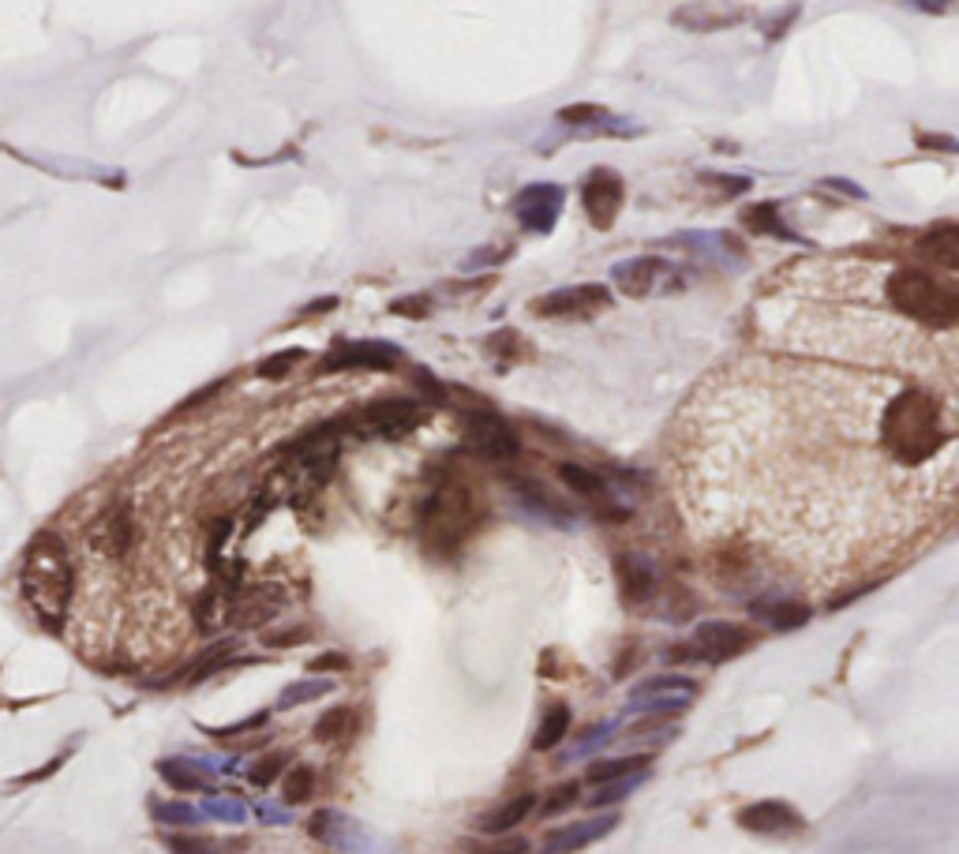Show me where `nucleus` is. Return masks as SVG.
Wrapping results in <instances>:
<instances>
[{
    "label": "nucleus",
    "instance_id": "1",
    "mask_svg": "<svg viewBox=\"0 0 959 854\" xmlns=\"http://www.w3.org/2000/svg\"><path fill=\"white\" fill-rule=\"evenodd\" d=\"M881 446L900 465H926L948 446V420L941 401L926 390L907 386L889 397L881 413Z\"/></svg>",
    "mask_w": 959,
    "mask_h": 854
},
{
    "label": "nucleus",
    "instance_id": "2",
    "mask_svg": "<svg viewBox=\"0 0 959 854\" xmlns=\"http://www.w3.org/2000/svg\"><path fill=\"white\" fill-rule=\"evenodd\" d=\"M19 589L30 611L38 615L49 630L65 622L71 592H76V570H71L68 548L57 532H38L23 554V570H19Z\"/></svg>",
    "mask_w": 959,
    "mask_h": 854
},
{
    "label": "nucleus",
    "instance_id": "3",
    "mask_svg": "<svg viewBox=\"0 0 959 854\" xmlns=\"http://www.w3.org/2000/svg\"><path fill=\"white\" fill-rule=\"evenodd\" d=\"M884 296H889L896 312L930 326V331L959 326V282H952V277L914 271V266H896L884 277Z\"/></svg>",
    "mask_w": 959,
    "mask_h": 854
},
{
    "label": "nucleus",
    "instance_id": "4",
    "mask_svg": "<svg viewBox=\"0 0 959 854\" xmlns=\"http://www.w3.org/2000/svg\"><path fill=\"white\" fill-rule=\"evenodd\" d=\"M420 424H424V409H420L412 397H383V401H371V405L356 409L353 416H345L342 431L345 435H356V439L398 442V439L412 435Z\"/></svg>",
    "mask_w": 959,
    "mask_h": 854
},
{
    "label": "nucleus",
    "instance_id": "5",
    "mask_svg": "<svg viewBox=\"0 0 959 854\" xmlns=\"http://www.w3.org/2000/svg\"><path fill=\"white\" fill-rule=\"evenodd\" d=\"M307 832H312L315 843L337 851V854H386L390 843L371 832L364 821L349 817L342 809H315L312 821H307Z\"/></svg>",
    "mask_w": 959,
    "mask_h": 854
},
{
    "label": "nucleus",
    "instance_id": "6",
    "mask_svg": "<svg viewBox=\"0 0 959 854\" xmlns=\"http://www.w3.org/2000/svg\"><path fill=\"white\" fill-rule=\"evenodd\" d=\"M697 697V686L689 683L683 675H656L642 683L630 694V701L623 708V719H637V716H672V713H683V708L694 705Z\"/></svg>",
    "mask_w": 959,
    "mask_h": 854
},
{
    "label": "nucleus",
    "instance_id": "7",
    "mask_svg": "<svg viewBox=\"0 0 959 854\" xmlns=\"http://www.w3.org/2000/svg\"><path fill=\"white\" fill-rule=\"evenodd\" d=\"M461 431H466L469 446L488 461H510L521 454L513 428L499 413H488V409H472V413L461 416Z\"/></svg>",
    "mask_w": 959,
    "mask_h": 854
},
{
    "label": "nucleus",
    "instance_id": "8",
    "mask_svg": "<svg viewBox=\"0 0 959 854\" xmlns=\"http://www.w3.org/2000/svg\"><path fill=\"white\" fill-rule=\"evenodd\" d=\"M285 607V592L277 585H252V589H241L225 603V622L236 626V630H260L274 619L277 611Z\"/></svg>",
    "mask_w": 959,
    "mask_h": 854
},
{
    "label": "nucleus",
    "instance_id": "9",
    "mask_svg": "<svg viewBox=\"0 0 959 854\" xmlns=\"http://www.w3.org/2000/svg\"><path fill=\"white\" fill-rule=\"evenodd\" d=\"M611 304L604 285H570V289H559V293H548L536 301V315L544 318H585V315H596Z\"/></svg>",
    "mask_w": 959,
    "mask_h": 854
},
{
    "label": "nucleus",
    "instance_id": "10",
    "mask_svg": "<svg viewBox=\"0 0 959 854\" xmlns=\"http://www.w3.org/2000/svg\"><path fill=\"white\" fill-rule=\"evenodd\" d=\"M401 364V349L390 342H342L323 360V372H345V367H368V372H390Z\"/></svg>",
    "mask_w": 959,
    "mask_h": 854
},
{
    "label": "nucleus",
    "instance_id": "11",
    "mask_svg": "<svg viewBox=\"0 0 959 854\" xmlns=\"http://www.w3.org/2000/svg\"><path fill=\"white\" fill-rule=\"evenodd\" d=\"M218 772H233V760H206V757H162L158 776L173 791L188 795V791H211V779Z\"/></svg>",
    "mask_w": 959,
    "mask_h": 854
},
{
    "label": "nucleus",
    "instance_id": "12",
    "mask_svg": "<svg viewBox=\"0 0 959 854\" xmlns=\"http://www.w3.org/2000/svg\"><path fill=\"white\" fill-rule=\"evenodd\" d=\"M581 203L596 229H607V225L615 222L618 207H623V180H618V173L593 169L589 180L581 184Z\"/></svg>",
    "mask_w": 959,
    "mask_h": 854
},
{
    "label": "nucleus",
    "instance_id": "13",
    "mask_svg": "<svg viewBox=\"0 0 959 854\" xmlns=\"http://www.w3.org/2000/svg\"><path fill=\"white\" fill-rule=\"evenodd\" d=\"M738 825L746 832H757V836H791V832L802 828V813L780 798H765V802H750V806L738 813Z\"/></svg>",
    "mask_w": 959,
    "mask_h": 854
},
{
    "label": "nucleus",
    "instance_id": "14",
    "mask_svg": "<svg viewBox=\"0 0 959 854\" xmlns=\"http://www.w3.org/2000/svg\"><path fill=\"white\" fill-rule=\"evenodd\" d=\"M466 513H469V495H466V491L442 488V491H436V495L428 499V507H424V529H428L436 540H450V543H453V540L461 537Z\"/></svg>",
    "mask_w": 959,
    "mask_h": 854
},
{
    "label": "nucleus",
    "instance_id": "15",
    "mask_svg": "<svg viewBox=\"0 0 959 854\" xmlns=\"http://www.w3.org/2000/svg\"><path fill=\"white\" fill-rule=\"evenodd\" d=\"M618 825L615 813H600V817H585L577 821V825H562L559 832H551L548 840H544L540 854H574L581 847H593V843H600L604 836H611Z\"/></svg>",
    "mask_w": 959,
    "mask_h": 854
},
{
    "label": "nucleus",
    "instance_id": "16",
    "mask_svg": "<svg viewBox=\"0 0 959 854\" xmlns=\"http://www.w3.org/2000/svg\"><path fill=\"white\" fill-rule=\"evenodd\" d=\"M559 210H562V188H555V184H529V188L518 195V218L525 229H532V233L555 229Z\"/></svg>",
    "mask_w": 959,
    "mask_h": 854
},
{
    "label": "nucleus",
    "instance_id": "17",
    "mask_svg": "<svg viewBox=\"0 0 959 854\" xmlns=\"http://www.w3.org/2000/svg\"><path fill=\"white\" fill-rule=\"evenodd\" d=\"M131 540H136V524H131L128 507H109L95 524H90V548L98 554H106V559L128 554Z\"/></svg>",
    "mask_w": 959,
    "mask_h": 854
},
{
    "label": "nucleus",
    "instance_id": "18",
    "mask_svg": "<svg viewBox=\"0 0 959 854\" xmlns=\"http://www.w3.org/2000/svg\"><path fill=\"white\" fill-rule=\"evenodd\" d=\"M746 19V12L735 4H713V0H694V4H683L672 12V23L683 30H694V35H713V30H727Z\"/></svg>",
    "mask_w": 959,
    "mask_h": 854
},
{
    "label": "nucleus",
    "instance_id": "19",
    "mask_svg": "<svg viewBox=\"0 0 959 854\" xmlns=\"http://www.w3.org/2000/svg\"><path fill=\"white\" fill-rule=\"evenodd\" d=\"M750 645V634L735 622H701L697 626V656H705L708 664L731 660L735 652Z\"/></svg>",
    "mask_w": 959,
    "mask_h": 854
},
{
    "label": "nucleus",
    "instance_id": "20",
    "mask_svg": "<svg viewBox=\"0 0 959 854\" xmlns=\"http://www.w3.org/2000/svg\"><path fill=\"white\" fill-rule=\"evenodd\" d=\"M559 477H562L566 488L574 491V495H581L585 502H593V507L600 510V513H607V518H611V513H618V510H615V495H611V488H607L604 477H596L593 469H585V465H574V461H566V465H559Z\"/></svg>",
    "mask_w": 959,
    "mask_h": 854
},
{
    "label": "nucleus",
    "instance_id": "21",
    "mask_svg": "<svg viewBox=\"0 0 959 854\" xmlns=\"http://www.w3.org/2000/svg\"><path fill=\"white\" fill-rule=\"evenodd\" d=\"M615 573H618V585H623V596L626 600H648L656 589V566L637 551H623L615 559Z\"/></svg>",
    "mask_w": 959,
    "mask_h": 854
},
{
    "label": "nucleus",
    "instance_id": "22",
    "mask_svg": "<svg viewBox=\"0 0 959 854\" xmlns=\"http://www.w3.org/2000/svg\"><path fill=\"white\" fill-rule=\"evenodd\" d=\"M659 274H664V263L659 259H626L611 266V282L618 285V293H626V296H648L656 289Z\"/></svg>",
    "mask_w": 959,
    "mask_h": 854
},
{
    "label": "nucleus",
    "instance_id": "23",
    "mask_svg": "<svg viewBox=\"0 0 959 854\" xmlns=\"http://www.w3.org/2000/svg\"><path fill=\"white\" fill-rule=\"evenodd\" d=\"M532 809H536V795H532V791H521V795H510L502 806H495L491 813H483V817L477 821V828L483 832V836H502V832L518 828Z\"/></svg>",
    "mask_w": 959,
    "mask_h": 854
},
{
    "label": "nucleus",
    "instance_id": "24",
    "mask_svg": "<svg viewBox=\"0 0 959 854\" xmlns=\"http://www.w3.org/2000/svg\"><path fill=\"white\" fill-rule=\"evenodd\" d=\"M919 255L941 271H959V225H937L919 241Z\"/></svg>",
    "mask_w": 959,
    "mask_h": 854
},
{
    "label": "nucleus",
    "instance_id": "25",
    "mask_svg": "<svg viewBox=\"0 0 959 854\" xmlns=\"http://www.w3.org/2000/svg\"><path fill=\"white\" fill-rule=\"evenodd\" d=\"M356 708H349V705H334V708H326L323 716L315 719V738L319 743H326V746H334V743H345V738H353L356 735Z\"/></svg>",
    "mask_w": 959,
    "mask_h": 854
},
{
    "label": "nucleus",
    "instance_id": "26",
    "mask_svg": "<svg viewBox=\"0 0 959 854\" xmlns=\"http://www.w3.org/2000/svg\"><path fill=\"white\" fill-rule=\"evenodd\" d=\"M330 689H334V683L323 675H312V678H296V683H288L282 694H277V713H288V708H301L307 701H315V697H326Z\"/></svg>",
    "mask_w": 959,
    "mask_h": 854
},
{
    "label": "nucleus",
    "instance_id": "27",
    "mask_svg": "<svg viewBox=\"0 0 959 854\" xmlns=\"http://www.w3.org/2000/svg\"><path fill=\"white\" fill-rule=\"evenodd\" d=\"M570 708L566 705H551L548 716L540 719V727H536V738H532V749L536 754H548V749H555L562 743L566 735H570Z\"/></svg>",
    "mask_w": 959,
    "mask_h": 854
},
{
    "label": "nucleus",
    "instance_id": "28",
    "mask_svg": "<svg viewBox=\"0 0 959 854\" xmlns=\"http://www.w3.org/2000/svg\"><path fill=\"white\" fill-rule=\"evenodd\" d=\"M754 615L761 622H769L772 630H795V626H806L810 611L791 600H765V603H754Z\"/></svg>",
    "mask_w": 959,
    "mask_h": 854
},
{
    "label": "nucleus",
    "instance_id": "29",
    "mask_svg": "<svg viewBox=\"0 0 959 854\" xmlns=\"http://www.w3.org/2000/svg\"><path fill=\"white\" fill-rule=\"evenodd\" d=\"M150 813H154V821L165 825V828H195L203 821V809H195L192 802H180V798L150 802Z\"/></svg>",
    "mask_w": 959,
    "mask_h": 854
},
{
    "label": "nucleus",
    "instance_id": "30",
    "mask_svg": "<svg viewBox=\"0 0 959 854\" xmlns=\"http://www.w3.org/2000/svg\"><path fill=\"white\" fill-rule=\"evenodd\" d=\"M315 795V768L312 765H293L282 776V798L285 806H301Z\"/></svg>",
    "mask_w": 959,
    "mask_h": 854
},
{
    "label": "nucleus",
    "instance_id": "31",
    "mask_svg": "<svg viewBox=\"0 0 959 854\" xmlns=\"http://www.w3.org/2000/svg\"><path fill=\"white\" fill-rule=\"evenodd\" d=\"M642 784H645V772H630V776L607 779V784H600V791H596V795H589V806H596V809L615 806V802L630 798Z\"/></svg>",
    "mask_w": 959,
    "mask_h": 854
},
{
    "label": "nucleus",
    "instance_id": "32",
    "mask_svg": "<svg viewBox=\"0 0 959 854\" xmlns=\"http://www.w3.org/2000/svg\"><path fill=\"white\" fill-rule=\"evenodd\" d=\"M247 813L252 809L236 795H211L203 802V817H214V821H222V825H244Z\"/></svg>",
    "mask_w": 959,
    "mask_h": 854
},
{
    "label": "nucleus",
    "instance_id": "33",
    "mask_svg": "<svg viewBox=\"0 0 959 854\" xmlns=\"http://www.w3.org/2000/svg\"><path fill=\"white\" fill-rule=\"evenodd\" d=\"M562 125H574V128H611V112H607L604 106H566L559 112Z\"/></svg>",
    "mask_w": 959,
    "mask_h": 854
},
{
    "label": "nucleus",
    "instance_id": "34",
    "mask_svg": "<svg viewBox=\"0 0 959 854\" xmlns=\"http://www.w3.org/2000/svg\"><path fill=\"white\" fill-rule=\"evenodd\" d=\"M648 765L645 757H615V760H600V765L589 768V784H607V779H618V776H630V772H642Z\"/></svg>",
    "mask_w": 959,
    "mask_h": 854
},
{
    "label": "nucleus",
    "instance_id": "35",
    "mask_svg": "<svg viewBox=\"0 0 959 854\" xmlns=\"http://www.w3.org/2000/svg\"><path fill=\"white\" fill-rule=\"evenodd\" d=\"M285 754H266V757H260V760H252V765H247V779H252L255 787H271L274 779H282L285 776Z\"/></svg>",
    "mask_w": 959,
    "mask_h": 854
},
{
    "label": "nucleus",
    "instance_id": "36",
    "mask_svg": "<svg viewBox=\"0 0 959 854\" xmlns=\"http://www.w3.org/2000/svg\"><path fill=\"white\" fill-rule=\"evenodd\" d=\"M301 360H304V349H285V353L266 356L255 372H260V379H285L296 364H301Z\"/></svg>",
    "mask_w": 959,
    "mask_h": 854
},
{
    "label": "nucleus",
    "instance_id": "37",
    "mask_svg": "<svg viewBox=\"0 0 959 854\" xmlns=\"http://www.w3.org/2000/svg\"><path fill=\"white\" fill-rule=\"evenodd\" d=\"M746 225H750V229H757V233H780L783 241H795V236H791V233L780 225L776 207H772V203H765V207H757V210H750V214H746Z\"/></svg>",
    "mask_w": 959,
    "mask_h": 854
},
{
    "label": "nucleus",
    "instance_id": "38",
    "mask_svg": "<svg viewBox=\"0 0 959 854\" xmlns=\"http://www.w3.org/2000/svg\"><path fill=\"white\" fill-rule=\"evenodd\" d=\"M611 730H615V719L611 724H596L593 730H585V738H577V743L570 746V754L566 757H585V754H593V749H600V746H607V738H611Z\"/></svg>",
    "mask_w": 959,
    "mask_h": 854
},
{
    "label": "nucleus",
    "instance_id": "39",
    "mask_svg": "<svg viewBox=\"0 0 959 854\" xmlns=\"http://www.w3.org/2000/svg\"><path fill=\"white\" fill-rule=\"evenodd\" d=\"M222 615H225V607H222V596L218 592H203L199 596V603H195V622L203 626V630H211V626H218L222 622Z\"/></svg>",
    "mask_w": 959,
    "mask_h": 854
},
{
    "label": "nucleus",
    "instance_id": "40",
    "mask_svg": "<svg viewBox=\"0 0 959 854\" xmlns=\"http://www.w3.org/2000/svg\"><path fill=\"white\" fill-rule=\"evenodd\" d=\"M169 851H173V854H222L218 843L203 840V836H173V840H169Z\"/></svg>",
    "mask_w": 959,
    "mask_h": 854
},
{
    "label": "nucleus",
    "instance_id": "41",
    "mask_svg": "<svg viewBox=\"0 0 959 854\" xmlns=\"http://www.w3.org/2000/svg\"><path fill=\"white\" fill-rule=\"evenodd\" d=\"M266 724V713H255L252 719H244V724H229V727H214L211 735L214 738H236V735H247V730H260Z\"/></svg>",
    "mask_w": 959,
    "mask_h": 854
},
{
    "label": "nucleus",
    "instance_id": "42",
    "mask_svg": "<svg viewBox=\"0 0 959 854\" xmlns=\"http://www.w3.org/2000/svg\"><path fill=\"white\" fill-rule=\"evenodd\" d=\"M577 784H562L559 791H555V795L548 798V817H555V813H562V809H570L574 802H577Z\"/></svg>",
    "mask_w": 959,
    "mask_h": 854
},
{
    "label": "nucleus",
    "instance_id": "43",
    "mask_svg": "<svg viewBox=\"0 0 959 854\" xmlns=\"http://www.w3.org/2000/svg\"><path fill=\"white\" fill-rule=\"evenodd\" d=\"M255 817H260L263 825H293V813L282 806H271V802H260V806H255Z\"/></svg>",
    "mask_w": 959,
    "mask_h": 854
},
{
    "label": "nucleus",
    "instance_id": "44",
    "mask_svg": "<svg viewBox=\"0 0 959 854\" xmlns=\"http://www.w3.org/2000/svg\"><path fill=\"white\" fill-rule=\"evenodd\" d=\"M502 259H507V248H480L477 255H469V259H466V271H480V266L502 263Z\"/></svg>",
    "mask_w": 959,
    "mask_h": 854
},
{
    "label": "nucleus",
    "instance_id": "45",
    "mask_svg": "<svg viewBox=\"0 0 959 854\" xmlns=\"http://www.w3.org/2000/svg\"><path fill=\"white\" fill-rule=\"evenodd\" d=\"M477 854H529V843H525V840H502V843H491V847H480Z\"/></svg>",
    "mask_w": 959,
    "mask_h": 854
},
{
    "label": "nucleus",
    "instance_id": "46",
    "mask_svg": "<svg viewBox=\"0 0 959 854\" xmlns=\"http://www.w3.org/2000/svg\"><path fill=\"white\" fill-rule=\"evenodd\" d=\"M342 667H349V660L337 652H326V656H319V660H312V671H342Z\"/></svg>",
    "mask_w": 959,
    "mask_h": 854
},
{
    "label": "nucleus",
    "instance_id": "47",
    "mask_svg": "<svg viewBox=\"0 0 959 854\" xmlns=\"http://www.w3.org/2000/svg\"><path fill=\"white\" fill-rule=\"evenodd\" d=\"M705 184H716V188H720V192H727V195H735V192H746V188H750V180H724V177H720V173H708Z\"/></svg>",
    "mask_w": 959,
    "mask_h": 854
},
{
    "label": "nucleus",
    "instance_id": "48",
    "mask_svg": "<svg viewBox=\"0 0 959 854\" xmlns=\"http://www.w3.org/2000/svg\"><path fill=\"white\" fill-rule=\"evenodd\" d=\"M919 143H922V147H930V150H959V139H952V136H930V131H926V136H919Z\"/></svg>",
    "mask_w": 959,
    "mask_h": 854
},
{
    "label": "nucleus",
    "instance_id": "49",
    "mask_svg": "<svg viewBox=\"0 0 959 854\" xmlns=\"http://www.w3.org/2000/svg\"><path fill=\"white\" fill-rule=\"evenodd\" d=\"M821 188H836V192H843V195H851V199H865V192L859 188V184H848V180H840V177L821 180Z\"/></svg>",
    "mask_w": 959,
    "mask_h": 854
},
{
    "label": "nucleus",
    "instance_id": "50",
    "mask_svg": "<svg viewBox=\"0 0 959 854\" xmlns=\"http://www.w3.org/2000/svg\"><path fill=\"white\" fill-rule=\"evenodd\" d=\"M394 312H409V315H420L424 312V301H398Z\"/></svg>",
    "mask_w": 959,
    "mask_h": 854
},
{
    "label": "nucleus",
    "instance_id": "51",
    "mask_svg": "<svg viewBox=\"0 0 959 854\" xmlns=\"http://www.w3.org/2000/svg\"><path fill=\"white\" fill-rule=\"evenodd\" d=\"M914 4H919V8H926V12H945V4H948V0H914Z\"/></svg>",
    "mask_w": 959,
    "mask_h": 854
}]
</instances>
